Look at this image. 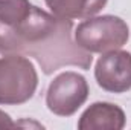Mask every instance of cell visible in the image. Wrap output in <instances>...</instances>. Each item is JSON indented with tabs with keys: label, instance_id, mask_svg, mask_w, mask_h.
<instances>
[{
	"label": "cell",
	"instance_id": "6",
	"mask_svg": "<svg viewBox=\"0 0 131 130\" xmlns=\"http://www.w3.org/2000/svg\"><path fill=\"white\" fill-rule=\"evenodd\" d=\"M124 124L125 115L117 106L96 103L82 113L78 127L81 130H121Z\"/></svg>",
	"mask_w": 131,
	"mask_h": 130
},
{
	"label": "cell",
	"instance_id": "1",
	"mask_svg": "<svg viewBox=\"0 0 131 130\" xmlns=\"http://www.w3.org/2000/svg\"><path fill=\"white\" fill-rule=\"evenodd\" d=\"M0 54L34 57L46 75L63 66L89 69L92 54L72 40V22L32 6L15 26L0 22Z\"/></svg>",
	"mask_w": 131,
	"mask_h": 130
},
{
	"label": "cell",
	"instance_id": "4",
	"mask_svg": "<svg viewBox=\"0 0 131 130\" xmlns=\"http://www.w3.org/2000/svg\"><path fill=\"white\" fill-rule=\"evenodd\" d=\"M87 97L89 86L85 78L76 72H64L50 83L46 104L55 115L70 116L84 104Z\"/></svg>",
	"mask_w": 131,
	"mask_h": 130
},
{
	"label": "cell",
	"instance_id": "3",
	"mask_svg": "<svg viewBox=\"0 0 131 130\" xmlns=\"http://www.w3.org/2000/svg\"><path fill=\"white\" fill-rule=\"evenodd\" d=\"M127 23L114 15L85 20L76 28V43L87 52H107L122 48L128 40Z\"/></svg>",
	"mask_w": 131,
	"mask_h": 130
},
{
	"label": "cell",
	"instance_id": "8",
	"mask_svg": "<svg viewBox=\"0 0 131 130\" xmlns=\"http://www.w3.org/2000/svg\"><path fill=\"white\" fill-rule=\"evenodd\" d=\"M31 8L29 0H0V22L15 26L26 18Z\"/></svg>",
	"mask_w": 131,
	"mask_h": 130
},
{
	"label": "cell",
	"instance_id": "2",
	"mask_svg": "<svg viewBox=\"0 0 131 130\" xmlns=\"http://www.w3.org/2000/svg\"><path fill=\"white\" fill-rule=\"evenodd\" d=\"M38 77L34 64L23 55L0 58V104H21L37 90Z\"/></svg>",
	"mask_w": 131,
	"mask_h": 130
},
{
	"label": "cell",
	"instance_id": "9",
	"mask_svg": "<svg viewBox=\"0 0 131 130\" xmlns=\"http://www.w3.org/2000/svg\"><path fill=\"white\" fill-rule=\"evenodd\" d=\"M17 126H18V124L12 123L11 118H9L5 112L0 110V129H14V127H17Z\"/></svg>",
	"mask_w": 131,
	"mask_h": 130
},
{
	"label": "cell",
	"instance_id": "5",
	"mask_svg": "<svg viewBox=\"0 0 131 130\" xmlns=\"http://www.w3.org/2000/svg\"><path fill=\"white\" fill-rule=\"evenodd\" d=\"M95 77L107 92L122 94L131 89V54L125 51H110L96 63Z\"/></svg>",
	"mask_w": 131,
	"mask_h": 130
},
{
	"label": "cell",
	"instance_id": "7",
	"mask_svg": "<svg viewBox=\"0 0 131 130\" xmlns=\"http://www.w3.org/2000/svg\"><path fill=\"white\" fill-rule=\"evenodd\" d=\"M107 0H46L50 11L60 18H87L105 6Z\"/></svg>",
	"mask_w": 131,
	"mask_h": 130
}]
</instances>
